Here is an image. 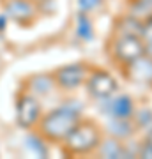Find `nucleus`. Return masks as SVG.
I'll use <instances>...</instances> for the list:
<instances>
[{"mask_svg": "<svg viewBox=\"0 0 152 159\" xmlns=\"http://www.w3.org/2000/svg\"><path fill=\"white\" fill-rule=\"evenodd\" d=\"M80 122L78 111L71 106H60L41 117L39 133L46 142H64Z\"/></svg>", "mask_w": 152, "mask_h": 159, "instance_id": "obj_1", "label": "nucleus"}, {"mask_svg": "<svg viewBox=\"0 0 152 159\" xmlns=\"http://www.w3.org/2000/svg\"><path fill=\"white\" fill-rule=\"evenodd\" d=\"M101 143V129L94 122L80 120L69 136L64 140V147L69 154H89Z\"/></svg>", "mask_w": 152, "mask_h": 159, "instance_id": "obj_2", "label": "nucleus"}, {"mask_svg": "<svg viewBox=\"0 0 152 159\" xmlns=\"http://www.w3.org/2000/svg\"><path fill=\"white\" fill-rule=\"evenodd\" d=\"M89 74H90L89 67L85 64L76 62V64H67V66H62L60 69H57L53 78H55V83L60 89H64V90H74L81 83L87 81Z\"/></svg>", "mask_w": 152, "mask_h": 159, "instance_id": "obj_3", "label": "nucleus"}, {"mask_svg": "<svg viewBox=\"0 0 152 159\" xmlns=\"http://www.w3.org/2000/svg\"><path fill=\"white\" fill-rule=\"evenodd\" d=\"M41 117V104L35 99L34 94H21L16 102V122L25 129H30L32 125L39 124Z\"/></svg>", "mask_w": 152, "mask_h": 159, "instance_id": "obj_4", "label": "nucleus"}, {"mask_svg": "<svg viewBox=\"0 0 152 159\" xmlns=\"http://www.w3.org/2000/svg\"><path fill=\"white\" fill-rule=\"evenodd\" d=\"M113 53L118 60H122L124 64H129L145 55V41L140 35H120L115 41Z\"/></svg>", "mask_w": 152, "mask_h": 159, "instance_id": "obj_5", "label": "nucleus"}, {"mask_svg": "<svg viewBox=\"0 0 152 159\" xmlns=\"http://www.w3.org/2000/svg\"><path fill=\"white\" fill-rule=\"evenodd\" d=\"M87 90L97 99H106L112 97L117 92V80L106 71H94L87 78Z\"/></svg>", "mask_w": 152, "mask_h": 159, "instance_id": "obj_6", "label": "nucleus"}, {"mask_svg": "<svg viewBox=\"0 0 152 159\" xmlns=\"http://www.w3.org/2000/svg\"><path fill=\"white\" fill-rule=\"evenodd\" d=\"M6 14L18 23H28L34 18L35 9L30 0H7Z\"/></svg>", "mask_w": 152, "mask_h": 159, "instance_id": "obj_7", "label": "nucleus"}, {"mask_svg": "<svg viewBox=\"0 0 152 159\" xmlns=\"http://www.w3.org/2000/svg\"><path fill=\"white\" fill-rule=\"evenodd\" d=\"M127 76L136 83H152V58L143 55L127 64Z\"/></svg>", "mask_w": 152, "mask_h": 159, "instance_id": "obj_8", "label": "nucleus"}, {"mask_svg": "<svg viewBox=\"0 0 152 159\" xmlns=\"http://www.w3.org/2000/svg\"><path fill=\"white\" fill-rule=\"evenodd\" d=\"M108 113L110 117H117V119H131L135 113V102L129 96H118L110 101Z\"/></svg>", "mask_w": 152, "mask_h": 159, "instance_id": "obj_9", "label": "nucleus"}, {"mask_svg": "<svg viewBox=\"0 0 152 159\" xmlns=\"http://www.w3.org/2000/svg\"><path fill=\"white\" fill-rule=\"evenodd\" d=\"M117 32L120 35H140L141 37V34H143V21L135 18L133 14L126 16L117 23Z\"/></svg>", "mask_w": 152, "mask_h": 159, "instance_id": "obj_10", "label": "nucleus"}, {"mask_svg": "<svg viewBox=\"0 0 152 159\" xmlns=\"http://www.w3.org/2000/svg\"><path fill=\"white\" fill-rule=\"evenodd\" d=\"M53 83H55V78L50 76V74H35L32 78H28V89L32 94H41L44 96L53 89Z\"/></svg>", "mask_w": 152, "mask_h": 159, "instance_id": "obj_11", "label": "nucleus"}, {"mask_svg": "<svg viewBox=\"0 0 152 159\" xmlns=\"http://www.w3.org/2000/svg\"><path fill=\"white\" fill-rule=\"evenodd\" d=\"M108 131L112 133L113 138L122 140V138H127L131 133H133V125H131L129 119H117V117H112V120L108 122Z\"/></svg>", "mask_w": 152, "mask_h": 159, "instance_id": "obj_12", "label": "nucleus"}, {"mask_svg": "<svg viewBox=\"0 0 152 159\" xmlns=\"http://www.w3.org/2000/svg\"><path fill=\"white\" fill-rule=\"evenodd\" d=\"M99 148H101V156L104 157H110V159H115V157H126L127 152L124 150V147L118 143V140H112V142H106V143H99Z\"/></svg>", "mask_w": 152, "mask_h": 159, "instance_id": "obj_13", "label": "nucleus"}, {"mask_svg": "<svg viewBox=\"0 0 152 159\" xmlns=\"http://www.w3.org/2000/svg\"><path fill=\"white\" fill-rule=\"evenodd\" d=\"M76 34L81 37L83 41H90L94 37V32H92V21L90 18L85 14V12H80L78 14V21H76Z\"/></svg>", "mask_w": 152, "mask_h": 159, "instance_id": "obj_14", "label": "nucleus"}, {"mask_svg": "<svg viewBox=\"0 0 152 159\" xmlns=\"http://www.w3.org/2000/svg\"><path fill=\"white\" fill-rule=\"evenodd\" d=\"M133 16L138 20L152 18V0H136L133 6Z\"/></svg>", "mask_w": 152, "mask_h": 159, "instance_id": "obj_15", "label": "nucleus"}, {"mask_svg": "<svg viewBox=\"0 0 152 159\" xmlns=\"http://www.w3.org/2000/svg\"><path fill=\"white\" fill-rule=\"evenodd\" d=\"M44 142L46 140L43 136H28L27 138L28 148H30L34 154H37L39 157H46V156H48V147H46Z\"/></svg>", "mask_w": 152, "mask_h": 159, "instance_id": "obj_16", "label": "nucleus"}, {"mask_svg": "<svg viewBox=\"0 0 152 159\" xmlns=\"http://www.w3.org/2000/svg\"><path fill=\"white\" fill-rule=\"evenodd\" d=\"M136 119H138V125L145 127V129H150V127H152V111L141 110L140 113L136 115Z\"/></svg>", "mask_w": 152, "mask_h": 159, "instance_id": "obj_17", "label": "nucleus"}, {"mask_svg": "<svg viewBox=\"0 0 152 159\" xmlns=\"http://www.w3.org/2000/svg\"><path fill=\"white\" fill-rule=\"evenodd\" d=\"M101 6V0H80V9L83 12H90L94 11L96 7Z\"/></svg>", "mask_w": 152, "mask_h": 159, "instance_id": "obj_18", "label": "nucleus"}, {"mask_svg": "<svg viewBox=\"0 0 152 159\" xmlns=\"http://www.w3.org/2000/svg\"><path fill=\"white\" fill-rule=\"evenodd\" d=\"M143 41H152V18H149L143 23V34H141Z\"/></svg>", "mask_w": 152, "mask_h": 159, "instance_id": "obj_19", "label": "nucleus"}, {"mask_svg": "<svg viewBox=\"0 0 152 159\" xmlns=\"http://www.w3.org/2000/svg\"><path fill=\"white\" fill-rule=\"evenodd\" d=\"M140 156L141 157H152V147L147 142H145V145H143V148L140 150Z\"/></svg>", "mask_w": 152, "mask_h": 159, "instance_id": "obj_20", "label": "nucleus"}, {"mask_svg": "<svg viewBox=\"0 0 152 159\" xmlns=\"http://www.w3.org/2000/svg\"><path fill=\"white\" fill-rule=\"evenodd\" d=\"M145 55L152 58V41H147L145 43Z\"/></svg>", "mask_w": 152, "mask_h": 159, "instance_id": "obj_21", "label": "nucleus"}, {"mask_svg": "<svg viewBox=\"0 0 152 159\" xmlns=\"http://www.w3.org/2000/svg\"><path fill=\"white\" fill-rule=\"evenodd\" d=\"M147 143L152 147V127H150V131H149V134H147Z\"/></svg>", "mask_w": 152, "mask_h": 159, "instance_id": "obj_22", "label": "nucleus"}, {"mask_svg": "<svg viewBox=\"0 0 152 159\" xmlns=\"http://www.w3.org/2000/svg\"><path fill=\"white\" fill-rule=\"evenodd\" d=\"M32 4H43V2H48V0H30Z\"/></svg>", "mask_w": 152, "mask_h": 159, "instance_id": "obj_23", "label": "nucleus"}]
</instances>
